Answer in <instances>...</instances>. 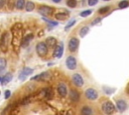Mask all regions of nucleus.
Wrapping results in <instances>:
<instances>
[{
    "label": "nucleus",
    "mask_w": 129,
    "mask_h": 115,
    "mask_svg": "<svg viewBox=\"0 0 129 115\" xmlns=\"http://www.w3.org/2000/svg\"><path fill=\"white\" fill-rule=\"evenodd\" d=\"M12 31V35H13V45L14 46H21V42H22V38H21V35H22V32H21V25L19 23H17L16 25L13 26V28L11 29Z\"/></svg>",
    "instance_id": "f257e3e1"
},
{
    "label": "nucleus",
    "mask_w": 129,
    "mask_h": 115,
    "mask_svg": "<svg viewBox=\"0 0 129 115\" xmlns=\"http://www.w3.org/2000/svg\"><path fill=\"white\" fill-rule=\"evenodd\" d=\"M9 42H10V34H9V32H4L1 35V38H0V49H1V51H3V52L7 51Z\"/></svg>",
    "instance_id": "f03ea898"
},
{
    "label": "nucleus",
    "mask_w": 129,
    "mask_h": 115,
    "mask_svg": "<svg viewBox=\"0 0 129 115\" xmlns=\"http://www.w3.org/2000/svg\"><path fill=\"white\" fill-rule=\"evenodd\" d=\"M102 109H103L104 113L107 114V115H111V114H113L116 111V107L114 106V104L111 101L104 102L103 105H102Z\"/></svg>",
    "instance_id": "7ed1b4c3"
},
{
    "label": "nucleus",
    "mask_w": 129,
    "mask_h": 115,
    "mask_svg": "<svg viewBox=\"0 0 129 115\" xmlns=\"http://www.w3.org/2000/svg\"><path fill=\"white\" fill-rule=\"evenodd\" d=\"M47 51H48V47L46 46V44L44 42L37 43V45H36V52H37L38 56H40V57L45 56L47 54Z\"/></svg>",
    "instance_id": "20e7f679"
},
{
    "label": "nucleus",
    "mask_w": 129,
    "mask_h": 115,
    "mask_svg": "<svg viewBox=\"0 0 129 115\" xmlns=\"http://www.w3.org/2000/svg\"><path fill=\"white\" fill-rule=\"evenodd\" d=\"M79 44H80V41L78 38H76V37L71 38L69 41V50L71 52H76L79 47Z\"/></svg>",
    "instance_id": "39448f33"
},
{
    "label": "nucleus",
    "mask_w": 129,
    "mask_h": 115,
    "mask_svg": "<svg viewBox=\"0 0 129 115\" xmlns=\"http://www.w3.org/2000/svg\"><path fill=\"white\" fill-rule=\"evenodd\" d=\"M33 73V69L32 68H29V67H25V68H23L21 71H20V74H19V76H18V78H19V80H25L29 75H31Z\"/></svg>",
    "instance_id": "423d86ee"
},
{
    "label": "nucleus",
    "mask_w": 129,
    "mask_h": 115,
    "mask_svg": "<svg viewBox=\"0 0 129 115\" xmlns=\"http://www.w3.org/2000/svg\"><path fill=\"white\" fill-rule=\"evenodd\" d=\"M66 64L70 70H75L77 68V60L74 56H69L66 60Z\"/></svg>",
    "instance_id": "0eeeda50"
},
{
    "label": "nucleus",
    "mask_w": 129,
    "mask_h": 115,
    "mask_svg": "<svg viewBox=\"0 0 129 115\" xmlns=\"http://www.w3.org/2000/svg\"><path fill=\"white\" fill-rule=\"evenodd\" d=\"M85 96H86V98L89 99V100H96V99L98 98V93H97V91H96L95 89L89 88V89L86 90Z\"/></svg>",
    "instance_id": "6e6552de"
},
{
    "label": "nucleus",
    "mask_w": 129,
    "mask_h": 115,
    "mask_svg": "<svg viewBox=\"0 0 129 115\" xmlns=\"http://www.w3.org/2000/svg\"><path fill=\"white\" fill-rule=\"evenodd\" d=\"M38 12L42 15V16H48L51 15L53 12V8L49 7V6H40L38 8Z\"/></svg>",
    "instance_id": "1a4fd4ad"
},
{
    "label": "nucleus",
    "mask_w": 129,
    "mask_h": 115,
    "mask_svg": "<svg viewBox=\"0 0 129 115\" xmlns=\"http://www.w3.org/2000/svg\"><path fill=\"white\" fill-rule=\"evenodd\" d=\"M72 80H73V83H74L77 87H81V86H83V84H84V79H83V77H82L80 74H78V73H75V74L72 76Z\"/></svg>",
    "instance_id": "9d476101"
},
{
    "label": "nucleus",
    "mask_w": 129,
    "mask_h": 115,
    "mask_svg": "<svg viewBox=\"0 0 129 115\" xmlns=\"http://www.w3.org/2000/svg\"><path fill=\"white\" fill-rule=\"evenodd\" d=\"M62 54H63V43L60 42V43L54 48L53 55H54V57H56V58H60V57L62 56Z\"/></svg>",
    "instance_id": "9b49d317"
},
{
    "label": "nucleus",
    "mask_w": 129,
    "mask_h": 115,
    "mask_svg": "<svg viewBox=\"0 0 129 115\" xmlns=\"http://www.w3.org/2000/svg\"><path fill=\"white\" fill-rule=\"evenodd\" d=\"M57 92H58V94H59L61 97L67 96V94H68V88H67L66 84L59 83V84L57 85Z\"/></svg>",
    "instance_id": "f8f14e48"
},
{
    "label": "nucleus",
    "mask_w": 129,
    "mask_h": 115,
    "mask_svg": "<svg viewBox=\"0 0 129 115\" xmlns=\"http://www.w3.org/2000/svg\"><path fill=\"white\" fill-rule=\"evenodd\" d=\"M70 99L73 101V102H77V101H79V99H80V92L79 91H77L76 89H72L71 91H70Z\"/></svg>",
    "instance_id": "ddd939ff"
},
{
    "label": "nucleus",
    "mask_w": 129,
    "mask_h": 115,
    "mask_svg": "<svg viewBox=\"0 0 129 115\" xmlns=\"http://www.w3.org/2000/svg\"><path fill=\"white\" fill-rule=\"evenodd\" d=\"M48 77H49V73H48V72H43V73H41V74H39V75L33 76V77L31 78V80H33V81H36V80H38V81H44V80H46Z\"/></svg>",
    "instance_id": "4468645a"
},
{
    "label": "nucleus",
    "mask_w": 129,
    "mask_h": 115,
    "mask_svg": "<svg viewBox=\"0 0 129 115\" xmlns=\"http://www.w3.org/2000/svg\"><path fill=\"white\" fill-rule=\"evenodd\" d=\"M45 44H46V46L48 47V48H55L57 45H56V39L54 38V37H48L47 39H46V41H45Z\"/></svg>",
    "instance_id": "2eb2a0df"
},
{
    "label": "nucleus",
    "mask_w": 129,
    "mask_h": 115,
    "mask_svg": "<svg viewBox=\"0 0 129 115\" xmlns=\"http://www.w3.org/2000/svg\"><path fill=\"white\" fill-rule=\"evenodd\" d=\"M116 105H117V109L119 111H121V112L125 111L126 108H127V103L124 100H118L117 103H116Z\"/></svg>",
    "instance_id": "dca6fc26"
},
{
    "label": "nucleus",
    "mask_w": 129,
    "mask_h": 115,
    "mask_svg": "<svg viewBox=\"0 0 129 115\" xmlns=\"http://www.w3.org/2000/svg\"><path fill=\"white\" fill-rule=\"evenodd\" d=\"M32 39H33V34H29V35L25 36V37L23 38L22 42H21V46H22V47H26V46L30 43V41H31Z\"/></svg>",
    "instance_id": "f3484780"
},
{
    "label": "nucleus",
    "mask_w": 129,
    "mask_h": 115,
    "mask_svg": "<svg viewBox=\"0 0 129 115\" xmlns=\"http://www.w3.org/2000/svg\"><path fill=\"white\" fill-rule=\"evenodd\" d=\"M12 74L11 73H6L3 77H2V80H1V83L2 85H6L7 83H9L11 80H12Z\"/></svg>",
    "instance_id": "a211bd4d"
},
{
    "label": "nucleus",
    "mask_w": 129,
    "mask_h": 115,
    "mask_svg": "<svg viewBox=\"0 0 129 115\" xmlns=\"http://www.w3.org/2000/svg\"><path fill=\"white\" fill-rule=\"evenodd\" d=\"M42 93L44 94V96H45L46 99H51L52 96H53V91H52V89H51L50 87L45 88V89L42 91Z\"/></svg>",
    "instance_id": "6ab92c4d"
},
{
    "label": "nucleus",
    "mask_w": 129,
    "mask_h": 115,
    "mask_svg": "<svg viewBox=\"0 0 129 115\" xmlns=\"http://www.w3.org/2000/svg\"><path fill=\"white\" fill-rule=\"evenodd\" d=\"M93 114H94L93 109L89 106H85L81 110V115H93Z\"/></svg>",
    "instance_id": "aec40b11"
},
{
    "label": "nucleus",
    "mask_w": 129,
    "mask_h": 115,
    "mask_svg": "<svg viewBox=\"0 0 129 115\" xmlns=\"http://www.w3.org/2000/svg\"><path fill=\"white\" fill-rule=\"evenodd\" d=\"M34 8H35V5H34L33 2H31V1H27V2L25 3V9H26V11L30 12V11H32Z\"/></svg>",
    "instance_id": "412c9836"
},
{
    "label": "nucleus",
    "mask_w": 129,
    "mask_h": 115,
    "mask_svg": "<svg viewBox=\"0 0 129 115\" xmlns=\"http://www.w3.org/2000/svg\"><path fill=\"white\" fill-rule=\"evenodd\" d=\"M88 32H89V27H88V26H84V27H82L81 30H80V36H81V37H85V36L88 34Z\"/></svg>",
    "instance_id": "4be33fe9"
},
{
    "label": "nucleus",
    "mask_w": 129,
    "mask_h": 115,
    "mask_svg": "<svg viewBox=\"0 0 129 115\" xmlns=\"http://www.w3.org/2000/svg\"><path fill=\"white\" fill-rule=\"evenodd\" d=\"M25 3H26V2H24L23 0H18V1L15 2V7H16L17 9H22V8L25 7Z\"/></svg>",
    "instance_id": "5701e85b"
},
{
    "label": "nucleus",
    "mask_w": 129,
    "mask_h": 115,
    "mask_svg": "<svg viewBox=\"0 0 129 115\" xmlns=\"http://www.w3.org/2000/svg\"><path fill=\"white\" fill-rule=\"evenodd\" d=\"M5 67H6V60L4 58H0V73L4 71Z\"/></svg>",
    "instance_id": "b1692460"
},
{
    "label": "nucleus",
    "mask_w": 129,
    "mask_h": 115,
    "mask_svg": "<svg viewBox=\"0 0 129 115\" xmlns=\"http://www.w3.org/2000/svg\"><path fill=\"white\" fill-rule=\"evenodd\" d=\"M67 17H68V14L67 13H56L55 14V18L57 20H64Z\"/></svg>",
    "instance_id": "393cba45"
},
{
    "label": "nucleus",
    "mask_w": 129,
    "mask_h": 115,
    "mask_svg": "<svg viewBox=\"0 0 129 115\" xmlns=\"http://www.w3.org/2000/svg\"><path fill=\"white\" fill-rule=\"evenodd\" d=\"M128 5H129V2H128L127 0H123V1H120V2H119V4H118V6H119V8H120V9L126 8Z\"/></svg>",
    "instance_id": "a878e982"
},
{
    "label": "nucleus",
    "mask_w": 129,
    "mask_h": 115,
    "mask_svg": "<svg viewBox=\"0 0 129 115\" xmlns=\"http://www.w3.org/2000/svg\"><path fill=\"white\" fill-rule=\"evenodd\" d=\"M67 5L69 7H71V8H74V7L77 6V1L76 0H68L67 1Z\"/></svg>",
    "instance_id": "bb28decb"
},
{
    "label": "nucleus",
    "mask_w": 129,
    "mask_h": 115,
    "mask_svg": "<svg viewBox=\"0 0 129 115\" xmlns=\"http://www.w3.org/2000/svg\"><path fill=\"white\" fill-rule=\"evenodd\" d=\"M109 10H110V7H109V6H105V7L100 8V9L98 10V12H99L100 14H105V13H107Z\"/></svg>",
    "instance_id": "cd10ccee"
},
{
    "label": "nucleus",
    "mask_w": 129,
    "mask_h": 115,
    "mask_svg": "<svg viewBox=\"0 0 129 115\" xmlns=\"http://www.w3.org/2000/svg\"><path fill=\"white\" fill-rule=\"evenodd\" d=\"M91 13H92V10H85V11H82V12H81L80 16H82V17H87V16L91 15Z\"/></svg>",
    "instance_id": "c85d7f7f"
},
{
    "label": "nucleus",
    "mask_w": 129,
    "mask_h": 115,
    "mask_svg": "<svg viewBox=\"0 0 129 115\" xmlns=\"http://www.w3.org/2000/svg\"><path fill=\"white\" fill-rule=\"evenodd\" d=\"M103 90H104V92H105L106 94H112V93H114V92H115V88L110 89V88H108V87H104V88H103Z\"/></svg>",
    "instance_id": "c756f323"
},
{
    "label": "nucleus",
    "mask_w": 129,
    "mask_h": 115,
    "mask_svg": "<svg viewBox=\"0 0 129 115\" xmlns=\"http://www.w3.org/2000/svg\"><path fill=\"white\" fill-rule=\"evenodd\" d=\"M75 23H76V20H75V19L71 20V21L69 22V24H68V25H66V27H64V30H66V31H67V30H69V29H70L72 26H74V24H75Z\"/></svg>",
    "instance_id": "7c9ffc66"
},
{
    "label": "nucleus",
    "mask_w": 129,
    "mask_h": 115,
    "mask_svg": "<svg viewBox=\"0 0 129 115\" xmlns=\"http://www.w3.org/2000/svg\"><path fill=\"white\" fill-rule=\"evenodd\" d=\"M98 3V0H89V2H88V4L90 5V6H94V5H96Z\"/></svg>",
    "instance_id": "2f4dec72"
},
{
    "label": "nucleus",
    "mask_w": 129,
    "mask_h": 115,
    "mask_svg": "<svg viewBox=\"0 0 129 115\" xmlns=\"http://www.w3.org/2000/svg\"><path fill=\"white\" fill-rule=\"evenodd\" d=\"M10 96H11V92H10L9 90H6L5 93H4V97H5V99H8Z\"/></svg>",
    "instance_id": "473e14b6"
},
{
    "label": "nucleus",
    "mask_w": 129,
    "mask_h": 115,
    "mask_svg": "<svg viewBox=\"0 0 129 115\" xmlns=\"http://www.w3.org/2000/svg\"><path fill=\"white\" fill-rule=\"evenodd\" d=\"M101 20H102V18H97V19H95V20L92 22V25H96V24H97L98 22H100Z\"/></svg>",
    "instance_id": "72a5a7b5"
},
{
    "label": "nucleus",
    "mask_w": 129,
    "mask_h": 115,
    "mask_svg": "<svg viewBox=\"0 0 129 115\" xmlns=\"http://www.w3.org/2000/svg\"><path fill=\"white\" fill-rule=\"evenodd\" d=\"M5 5V1L4 0H0V8H2Z\"/></svg>",
    "instance_id": "f704fd0d"
},
{
    "label": "nucleus",
    "mask_w": 129,
    "mask_h": 115,
    "mask_svg": "<svg viewBox=\"0 0 129 115\" xmlns=\"http://www.w3.org/2000/svg\"><path fill=\"white\" fill-rule=\"evenodd\" d=\"M1 80H2V78H1V77H0V82H1Z\"/></svg>",
    "instance_id": "c9c22d12"
},
{
    "label": "nucleus",
    "mask_w": 129,
    "mask_h": 115,
    "mask_svg": "<svg viewBox=\"0 0 129 115\" xmlns=\"http://www.w3.org/2000/svg\"><path fill=\"white\" fill-rule=\"evenodd\" d=\"M0 94H1V92H0Z\"/></svg>",
    "instance_id": "e433bc0d"
},
{
    "label": "nucleus",
    "mask_w": 129,
    "mask_h": 115,
    "mask_svg": "<svg viewBox=\"0 0 129 115\" xmlns=\"http://www.w3.org/2000/svg\"><path fill=\"white\" fill-rule=\"evenodd\" d=\"M128 92H129V90H128Z\"/></svg>",
    "instance_id": "4c0bfd02"
}]
</instances>
